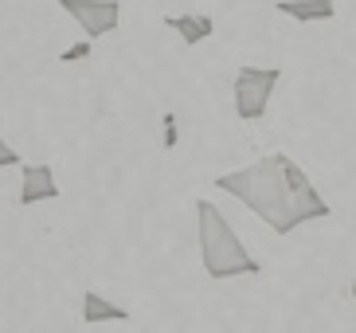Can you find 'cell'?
Returning a JSON list of instances; mask_svg holds the SVG:
<instances>
[{"label":"cell","mask_w":356,"mask_h":333,"mask_svg":"<svg viewBox=\"0 0 356 333\" xmlns=\"http://www.w3.org/2000/svg\"><path fill=\"white\" fill-rule=\"evenodd\" d=\"M216 188H223L227 196H235L243 208H251L274 235H293L302 224H309V212L298 204V196L286 185L282 153H266L247 169L220 173Z\"/></svg>","instance_id":"6da1fadb"},{"label":"cell","mask_w":356,"mask_h":333,"mask_svg":"<svg viewBox=\"0 0 356 333\" xmlns=\"http://www.w3.org/2000/svg\"><path fill=\"white\" fill-rule=\"evenodd\" d=\"M196 240H200L204 274L211 282H227V279H243V274L262 271V263L247 251V243L231 228V219L211 200H196Z\"/></svg>","instance_id":"7a4b0ae2"},{"label":"cell","mask_w":356,"mask_h":333,"mask_svg":"<svg viewBox=\"0 0 356 333\" xmlns=\"http://www.w3.org/2000/svg\"><path fill=\"white\" fill-rule=\"evenodd\" d=\"M278 83H282V67H251V63L239 67L235 71V86H231L239 122H259V118H266L270 94Z\"/></svg>","instance_id":"3957f363"},{"label":"cell","mask_w":356,"mask_h":333,"mask_svg":"<svg viewBox=\"0 0 356 333\" xmlns=\"http://www.w3.org/2000/svg\"><path fill=\"white\" fill-rule=\"evenodd\" d=\"M59 8L79 24L86 40H102L122 24V4L118 0H59Z\"/></svg>","instance_id":"277c9868"},{"label":"cell","mask_w":356,"mask_h":333,"mask_svg":"<svg viewBox=\"0 0 356 333\" xmlns=\"http://www.w3.org/2000/svg\"><path fill=\"white\" fill-rule=\"evenodd\" d=\"M43 200H59V180H55L51 165H32V161H20V204L32 208Z\"/></svg>","instance_id":"5b68a950"},{"label":"cell","mask_w":356,"mask_h":333,"mask_svg":"<svg viewBox=\"0 0 356 333\" xmlns=\"http://www.w3.org/2000/svg\"><path fill=\"white\" fill-rule=\"evenodd\" d=\"M274 8L298 24H321L337 16V0H274Z\"/></svg>","instance_id":"8992f818"},{"label":"cell","mask_w":356,"mask_h":333,"mask_svg":"<svg viewBox=\"0 0 356 333\" xmlns=\"http://www.w3.org/2000/svg\"><path fill=\"white\" fill-rule=\"evenodd\" d=\"M165 28H172L188 47H196V43L211 40L216 24H211V16H204V12H188V16H165Z\"/></svg>","instance_id":"52a82bcc"},{"label":"cell","mask_w":356,"mask_h":333,"mask_svg":"<svg viewBox=\"0 0 356 333\" xmlns=\"http://www.w3.org/2000/svg\"><path fill=\"white\" fill-rule=\"evenodd\" d=\"M83 322H86V325H102V322H129V310H126V306H118V302H110L106 294L86 291V294H83Z\"/></svg>","instance_id":"ba28073f"},{"label":"cell","mask_w":356,"mask_h":333,"mask_svg":"<svg viewBox=\"0 0 356 333\" xmlns=\"http://www.w3.org/2000/svg\"><path fill=\"white\" fill-rule=\"evenodd\" d=\"M83 59H90V40H79L59 52V63H83Z\"/></svg>","instance_id":"9c48e42d"},{"label":"cell","mask_w":356,"mask_h":333,"mask_svg":"<svg viewBox=\"0 0 356 333\" xmlns=\"http://www.w3.org/2000/svg\"><path fill=\"white\" fill-rule=\"evenodd\" d=\"M161 125H165V149H177V141H180V134H177V114H172V110H165Z\"/></svg>","instance_id":"30bf717a"},{"label":"cell","mask_w":356,"mask_h":333,"mask_svg":"<svg viewBox=\"0 0 356 333\" xmlns=\"http://www.w3.org/2000/svg\"><path fill=\"white\" fill-rule=\"evenodd\" d=\"M20 161H24V157L16 153L4 137H0V169H20Z\"/></svg>","instance_id":"8fae6325"},{"label":"cell","mask_w":356,"mask_h":333,"mask_svg":"<svg viewBox=\"0 0 356 333\" xmlns=\"http://www.w3.org/2000/svg\"><path fill=\"white\" fill-rule=\"evenodd\" d=\"M348 294H353V306H356V274H353V291H348Z\"/></svg>","instance_id":"7c38bea8"}]
</instances>
